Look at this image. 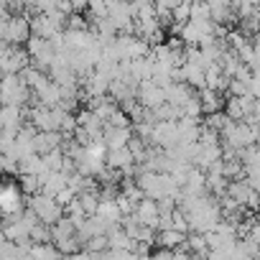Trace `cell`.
Segmentation results:
<instances>
[{
	"instance_id": "6da1fadb",
	"label": "cell",
	"mask_w": 260,
	"mask_h": 260,
	"mask_svg": "<svg viewBox=\"0 0 260 260\" xmlns=\"http://www.w3.org/2000/svg\"><path fill=\"white\" fill-rule=\"evenodd\" d=\"M31 89L21 74H3L0 77V105H18L23 107L31 100Z\"/></svg>"
},
{
	"instance_id": "7a4b0ae2",
	"label": "cell",
	"mask_w": 260,
	"mask_h": 260,
	"mask_svg": "<svg viewBox=\"0 0 260 260\" xmlns=\"http://www.w3.org/2000/svg\"><path fill=\"white\" fill-rule=\"evenodd\" d=\"M28 209H31L41 222H46V224H54L59 217H64V204H61L56 197L46 194V191L31 194V197H28Z\"/></svg>"
},
{
	"instance_id": "3957f363",
	"label": "cell",
	"mask_w": 260,
	"mask_h": 260,
	"mask_svg": "<svg viewBox=\"0 0 260 260\" xmlns=\"http://www.w3.org/2000/svg\"><path fill=\"white\" fill-rule=\"evenodd\" d=\"M31 64L28 49L21 44H3L0 46V77L3 74H21Z\"/></svg>"
},
{
	"instance_id": "277c9868",
	"label": "cell",
	"mask_w": 260,
	"mask_h": 260,
	"mask_svg": "<svg viewBox=\"0 0 260 260\" xmlns=\"http://www.w3.org/2000/svg\"><path fill=\"white\" fill-rule=\"evenodd\" d=\"M23 189L18 181H0V217H13L23 212Z\"/></svg>"
},
{
	"instance_id": "5b68a950",
	"label": "cell",
	"mask_w": 260,
	"mask_h": 260,
	"mask_svg": "<svg viewBox=\"0 0 260 260\" xmlns=\"http://www.w3.org/2000/svg\"><path fill=\"white\" fill-rule=\"evenodd\" d=\"M227 197H232L240 207H245L247 212H260V194L250 186L247 179H230L227 184Z\"/></svg>"
},
{
	"instance_id": "8992f818",
	"label": "cell",
	"mask_w": 260,
	"mask_h": 260,
	"mask_svg": "<svg viewBox=\"0 0 260 260\" xmlns=\"http://www.w3.org/2000/svg\"><path fill=\"white\" fill-rule=\"evenodd\" d=\"M181 141L179 136V122L176 120H156L151 130V146L158 148H174Z\"/></svg>"
},
{
	"instance_id": "52a82bcc",
	"label": "cell",
	"mask_w": 260,
	"mask_h": 260,
	"mask_svg": "<svg viewBox=\"0 0 260 260\" xmlns=\"http://www.w3.org/2000/svg\"><path fill=\"white\" fill-rule=\"evenodd\" d=\"M138 102L146 107V110H156L158 105H164L166 102V92H164V87L161 84H156L153 79H143L141 84H138Z\"/></svg>"
},
{
	"instance_id": "ba28073f",
	"label": "cell",
	"mask_w": 260,
	"mask_h": 260,
	"mask_svg": "<svg viewBox=\"0 0 260 260\" xmlns=\"http://www.w3.org/2000/svg\"><path fill=\"white\" fill-rule=\"evenodd\" d=\"M105 161H107L110 169L120 171L122 176H127V174L136 171V156H133V151H130L127 146H125V148H112V151H107Z\"/></svg>"
},
{
	"instance_id": "9c48e42d",
	"label": "cell",
	"mask_w": 260,
	"mask_h": 260,
	"mask_svg": "<svg viewBox=\"0 0 260 260\" xmlns=\"http://www.w3.org/2000/svg\"><path fill=\"white\" fill-rule=\"evenodd\" d=\"M133 217L141 222V224H146V227H153V230H158V219H161V209H158V202L156 199H151V197H143L138 204H136V209H133Z\"/></svg>"
},
{
	"instance_id": "30bf717a",
	"label": "cell",
	"mask_w": 260,
	"mask_h": 260,
	"mask_svg": "<svg viewBox=\"0 0 260 260\" xmlns=\"http://www.w3.org/2000/svg\"><path fill=\"white\" fill-rule=\"evenodd\" d=\"M130 138H133L130 125H105V130H102V143L107 146V151L125 148L130 143Z\"/></svg>"
},
{
	"instance_id": "8fae6325",
	"label": "cell",
	"mask_w": 260,
	"mask_h": 260,
	"mask_svg": "<svg viewBox=\"0 0 260 260\" xmlns=\"http://www.w3.org/2000/svg\"><path fill=\"white\" fill-rule=\"evenodd\" d=\"M222 158V143H199L197 141V153L191 158V164L202 171H209L212 164H217Z\"/></svg>"
},
{
	"instance_id": "7c38bea8",
	"label": "cell",
	"mask_w": 260,
	"mask_h": 260,
	"mask_svg": "<svg viewBox=\"0 0 260 260\" xmlns=\"http://www.w3.org/2000/svg\"><path fill=\"white\" fill-rule=\"evenodd\" d=\"M94 217H100L107 224V230H110V227H117L122 222V209H120L115 197H105V199H100V204L94 209Z\"/></svg>"
},
{
	"instance_id": "4fadbf2b",
	"label": "cell",
	"mask_w": 260,
	"mask_h": 260,
	"mask_svg": "<svg viewBox=\"0 0 260 260\" xmlns=\"http://www.w3.org/2000/svg\"><path fill=\"white\" fill-rule=\"evenodd\" d=\"M164 92H166V102L179 105V107H184V105L197 94V89H194L191 84H186V82H169V84L164 87Z\"/></svg>"
},
{
	"instance_id": "5bb4252c",
	"label": "cell",
	"mask_w": 260,
	"mask_h": 260,
	"mask_svg": "<svg viewBox=\"0 0 260 260\" xmlns=\"http://www.w3.org/2000/svg\"><path fill=\"white\" fill-rule=\"evenodd\" d=\"M197 94H199V102H202V112H204V115L224 107L222 92H217V89H212V87H202V89H197Z\"/></svg>"
},
{
	"instance_id": "9a60e30c",
	"label": "cell",
	"mask_w": 260,
	"mask_h": 260,
	"mask_svg": "<svg viewBox=\"0 0 260 260\" xmlns=\"http://www.w3.org/2000/svg\"><path fill=\"white\" fill-rule=\"evenodd\" d=\"M156 242L174 250V247H179V245L186 242V232H181V230H176V227H166V230H158V232H156Z\"/></svg>"
},
{
	"instance_id": "2e32d148",
	"label": "cell",
	"mask_w": 260,
	"mask_h": 260,
	"mask_svg": "<svg viewBox=\"0 0 260 260\" xmlns=\"http://www.w3.org/2000/svg\"><path fill=\"white\" fill-rule=\"evenodd\" d=\"M202 122H204L207 127H212V130H217V133H222V130H224V127H227V125L232 122V117H230V115L224 112V107H222V110H214V112H207Z\"/></svg>"
},
{
	"instance_id": "e0dca14e",
	"label": "cell",
	"mask_w": 260,
	"mask_h": 260,
	"mask_svg": "<svg viewBox=\"0 0 260 260\" xmlns=\"http://www.w3.org/2000/svg\"><path fill=\"white\" fill-rule=\"evenodd\" d=\"M227 184H230V179H227V176L214 174V171H207V191H212L214 197L227 194Z\"/></svg>"
},
{
	"instance_id": "ac0fdd59",
	"label": "cell",
	"mask_w": 260,
	"mask_h": 260,
	"mask_svg": "<svg viewBox=\"0 0 260 260\" xmlns=\"http://www.w3.org/2000/svg\"><path fill=\"white\" fill-rule=\"evenodd\" d=\"M224 112H227L232 120H245V115H247V110H245V105H242V100H240L237 94H227V100H224Z\"/></svg>"
},
{
	"instance_id": "d6986e66",
	"label": "cell",
	"mask_w": 260,
	"mask_h": 260,
	"mask_svg": "<svg viewBox=\"0 0 260 260\" xmlns=\"http://www.w3.org/2000/svg\"><path fill=\"white\" fill-rule=\"evenodd\" d=\"M181 3V0H153V6H156V13L161 18V23H169L171 21V11Z\"/></svg>"
},
{
	"instance_id": "ffe728a7",
	"label": "cell",
	"mask_w": 260,
	"mask_h": 260,
	"mask_svg": "<svg viewBox=\"0 0 260 260\" xmlns=\"http://www.w3.org/2000/svg\"><path fill=\"white\" fill-rule=\"evenodd\" d=\"M87 11H89V21L92 18H105L107 16V0H89Z\"/></svg>"
},
{
	"instance_id": "44dd1931",
	"label": "cell",
	"mask_w": 260,
	"mask_h": 260,
	"mask_svg": "<svg viewBox=\"0 0 260 260\" xmlns=\"http://www.w3.org/2000/svg\"><path fill=\"white\" fill-rule=\"evenodd\" d=\"M257 11H260V0H257Z\"/></svg>"
},
{
	"instance_id": "7402d4cb",
	"label": "cell",
	"mask_w": 260,
	"mask_h": 260,
	"mask_svg": "<svg viewBox=\"0 0 260 260\" xmlns=\"http://www.w3.org/2000/svg\"><path fill=\"white\" fill-rule=\"evenodd\" d=\"M0 46H3V41H0Z\"/></svg>"
}]
</instances>
